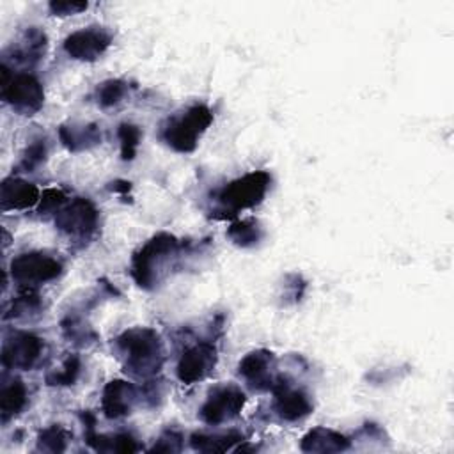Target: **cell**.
<instances>
[{"label": "cell", "mask_w": 454, "mask_h": 454, "mask_svg": "<svg viewBox=\"0 0 454 454\" xmlns=\"http://www.w3.org/2000/svg\"><path fill=\"white\" fill-rule=\"evenodd\" d=\"M117 344L126 355V369L138 376H149L161 365V344L158 335L149 328L124 332Z\"/></svg>", "instance_id": "1"}, {"label": "cell", "mask_w": 454, "mask_h": 454, "mask_svg": "<svg viewBox=\"0 0 454 454\" xmlns=\"http://www.w3.org/2000/svg\"><path fill=\"white\" fill-rule=\"evenodd\" d=\"M213 114L204 105H195L186 110L179 119L170 121V124L163 131V138L176 151L190 153L195 149L199 137L211 124Z\"/></svg>", "instance_id": "2"}, {"label": "cell", "mask_w": 454, "mask_h": 454, "mask_svg": "<svg viewBox=\"0 0 454 454\" xmlns=\"http://www.w3.org/2000/svg\"><path fill=\"white\" fill-rule=\"evenodd\" d=\"M2 98L18 112L32 114L43 106L44 92L35 76L27 73L9 76V69L2 66Z\"/></svg>", "instance_id": "3"}, {"label": "cell", "mask_w": 454, "mask_h": 454, "mask_svg": "<svg viewBox=\"0 0 454 454\" xmlns=\"http://www.w3.org/2000/svg\"><path fill=\"white\" fill-rule=\"evenodd\" d=\"M270 174L264 170L259 172H250L231 184H227L220 192V202L227 206L229 209H243V207H252L259 204L270 186Z\"/></svg>", "instance_id": "4"}, {"label": "cell", "mask_w": 454, "mask_h": 454, "mask_svg": "<svg viewBox=\"0 0 454 454\" xmlns=\"http://www.w3.org/2000/svg\"><path fill=\"white\" fill-rule=\"evenodd\" d=\"M176 248V239L168 234H158L145 243L140 252L133 257V275L140 286L154 282V271Z\"/></svg>", "instance_id": "5"}, {"label": "cell", "mask_w": 454, "mask_h": 454, "mask_svg": "<svg viewBox=\"0 0 454 454\" xmlns=\"http://www.w3.org/2000/svg\"><path fill=\"white\" fill-rule=\"evenodd\" d=\"M245 404V394L234 385H222L211 390L200 408V417L207 424H222L236 417Z\"/></svg>", "instance_id": "6"}, {"label": "cell", "mask_w": 454, "mask_h": 454, "mask_svg": "<svg viewBox=\"0 0 454 454\" xmlns=\"http://www.w3.org/2000/svg\"><path fill=\"white\" fill-rule=\"evenodd\" d=\"M12 278L25 286L41 284L60 273V262L46 254H21L11 262Z\"/></svg>", "instance_id": "7"}, {"label": "cell", "mask_w": 454, "mask_h": 454, "mask_svg": "<svg viewBox=\"0 0 454 454\" xmlns=\"http://www.w3.org/2000/svg\"><path fill=\"white\" fill-rule=\"evenodd\" d=\"M55 223L69 236H87L96 229L98 211L85 199H74L66 207L59 209Z\"/></svg>", "instance_id": "8"}, {"label": "cell", "mask_w": 454, "mask_h": 454, "mask_svg": "<svg viewBox=\"0 0 454 454\" xmlns=\"http://www.w3.org/2000/svg\"><path fill=\"white\" fill-rule=\"evenodd\" d=\"M43 348V340L34 333H14L4 344L2 362L5 367L30 369L39 360Z\"/></svg>", "instance_id": "9"}, {"label": "cell", "mask_w": 454, "mask_h": 454, "mask_svg": "<svg viewBox=\"0 0 454 454\" xmlns=\"http://www.w3.org/2000/svg\"><path fill=\"white\" fill-rule=\"evenodd\" d=\"M216 351L211 344L200 342L186 349L177 364V376L183 383H195L204 380L215 367Z\"/></svg>", "instance_id": "10"}, {"label": "cell", "mask_w": 454, "mask_h": 454, "mask_svg": "<svg viewBox=\"0 0 454 454\" xmlns=\"http://www.w3.org/2000/svg\"><path fill=\"white\" fill-rule=\"evenodd\" d=\"M110 44V35L101 28H82L67 35L64 48L66 51L78 60H94L98 59Z\"/></svg>", "instance_id": "11"}, {"label": "cell", "mask_w": 454, "mask_h": 454, "mask_svg": "<svg viewBox=\"0 0 454 454\" xmlns=\"http://www.w3.org/2000/svg\"><path fill=\"white\" fill-rule=\"evenodd\" d=\"M271 364L273 356L271 353L259 349L248 353L241 362H239V374L254 387L259 390L271 388L273 387V378H271Z\"/></svg>", "instance_id": "12"}, {"label": "cell", "mask_w": 454, "mask_h": 454, "mask_svg": "<svg viewBox=\"0 0 454 454\" xmlns=\"http://www.w3.org/2000/svg\"><path fill=\"white\" fill-rule=\"evenodd\" d=\"M39 197V190L35 184L27 183L18 177H9L2 183L0 188V202L2 209H27L32 207Z\"/></svg>", "instance_id": "13"}, {"label": "cell", "mask_w": 454, "mask_h": 454, "mask_svg": "<svg viewBox=\"0 0 454 454\" xmlns=\"http://www.w3.org/2000/svg\"><path fill=\"white\" fill-rule=\"evenodd\" d=\"M135 388L121 380L110 381L103 390V411L110 419L122 417L131 411L135 401Z\"/></svg>", "instance_id": "14"}, {"label": "cell", "mask_w": 454, "mask_h": 454, "mask_svg": "<svg viewBox=\"0 0 454 454\" xmlns=\"http://www.w3.org/2000/svg\"><path fill=\"white\" fill-rule=\"evenodd\" d=\"M277 411L284 420H300L307 417L312 411V404L309 397L300 390L286 388L284 385H278L277 388Z\"/></svg>", "instance_id": "15"}, {"label": "cell", "mask_w": 454, "mask_h": 454, "mask_svg": "<svg viewBox=\"0 0 454 454\" xmlns=\"http://www.w3.org/2000/svg\"><path fill=\"white\" fill-rule=\"evenodd\" d=\"M348 440L330 429L317 427L312 429L303 440H301V450L307 452H337L348 449Z\"/></svg>", "instance_id": "16"}, {"label": "cell", "mask_w": 454, "mask_h": 454, "mask_svg": "<svg viewBox=\"0 0 454 454\" xmlns=\"http://www.w3.org/2000/svg\"><path fill=\"white\" fill-rule=\"evenodd\" d=\"M25 404H27V388L20 380H14L2 388L0 408H2L4 420L16 415Z\"/></svg>", "instance_id": "17"}, {"label": "cell", "mask_w": 454, "mask_h": 454, "mask_svg": "<svg viewBox=\"0 0 454 454\" xmlns=\"http://www.w3.org/2000/svg\"><path fill=\"white\" fill-rule=\"evenodd\" d=\"M241 436L238 433H229V434H215V436H206V434H193L192 436V445L197 450L204 452H223L232 447V443L239 442Z\"/></svg>", "instance_id": "18"}, {"label": "cell", "mask_w": 454, "mask_h": 454, "mask_svg": "<svg viewBox=\"0 0 454 454\" xmlns=\"http://www.w3.org/2000/svg\"><path fill=\"white\" fill-rule=\"evenodd\" d=\"M227 234H229L231 239H234V243L243 245V247L254 245L261 238L259 227H257V223L254 220H243V222L232 223Z\"/></svg>", "instance_id": "19"}, {"label": "cell", "mask_w": 454, "mask_h": 454, "mask_svg": "<svg viewBox=\"0 0 454 454\" xmlns=\"http://www.w3.org/2000/svg\"><path fill=\"white\" fill-rule=\"evenodd\" d=\"M126 94V83L121 80H108L98 89V101L101 106H112L119 103Z\"/></svg>", "instance_id": "20"}, {"label": "cell", "mask_w": 454, "mask_h": 454, "mask_svg": "<svg viewBox=\"0 0 454 454\" xmlns=\"http://www.w3.org/2000/svg\"><path fill=\"white\" fill-rule=\"evenodd\" d=\"M140 129L133 124H121L119 126V138H121V147H122V158L131 160L135 156L137 145L140 142Z\"/></svg>", "instance_id": "21"}, {"label": "cell", "mask_w": 454, "mask_h": 454, "mask_svg": "<svg viewBox=\"0 0 454 454\" xmlns=\"http://www.w3.org/2000/svg\"><path fill=\"white\" fill-rule=\"evenodd\" d=\"M66 440H67V433L62 427L53 426V427H48L41 433L39 449L51 450V452L64 450L66 449Z\"/></svg>", "instance_id": "22"}, {"label": "cell", "mask_w": 454, "mask_h": 454, "mask_svg": "<svg viewBox=\"0 0 454 454\" xmlns=\"http://www.w3.org/2000/svg\"><path fill=\"white\" fill-rule=\"evenodd\" d=\"M78 371H80L78 358L76 356H67L64 365H62V371L55 372L53 376H48V383L50 385H69L76 380Z\"/></svg>", "instance_id": "23"}, {"label": "cell", "mask_w": 454, "mask_h": 454, "mask_svg": "<svg viewBox=\"0 0 454 454\" xmlns=\"http://www.w3.org/2000/svg\"><path fill=\"white\" fill-rule=\"evenodd\" d=\"M66 200V195L59 190V188H50L46 192H43L41 197V207L39 211H51V209H59Z\"/></svg>", "instance_id": "24"}, {"label": "cell", "mask_w": 454, "mask_h": 454, "mask_svg": "<svg viewBox=\"0 0 454 454\" xmlns=\"http://www.w3.org/2000/svg\"><path fill=\"white\" fill-rule=\"evenodd\" d=\"M44 154H46V149H44V142H43V140H37L35 144H32V145L27 149L23 165H25L27 168H32V167L39 165V163L44 160Z\"/></svg>", "instance_id": "25"}, {"label": "cell", "mask_w": 454, "mask_h": 454, "mask_svg": "<svg viewBox=\"0 0 454 454\" xmlns=\"http://www.w3.org/2000/svg\"><path fill=\"white\" fill-rule=\"evenodd\" d=\"M87 4H76V2H51L50 4V9L55 12V14H74L82 9H85Z\"/></svg>", "instance_id": "26"}]
</instances>
